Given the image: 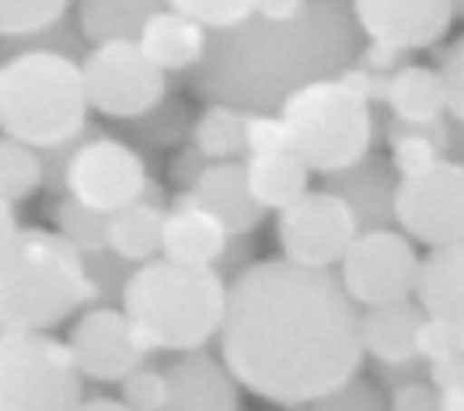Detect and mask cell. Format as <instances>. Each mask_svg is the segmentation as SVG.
Listing matches in <instances>:
<instances>
[{
  "mask_svg": "<svg viewBox=\"0 0 464 411\" xmlns=\"http://www.w3.org/2000/svg\"><path fill=\"white\" fill-rule=\"evenodd\" d=\"M84 67L56 49H28L0 70V129L32 150H60L88 122Z\"/></svg>",
  "mask_w": 464,
  "mask_h": 411,
  "instance_id": "cell-3",
  "label": "cell"
},
{
  "mask_svg": "<svg viewBox=\"0 0 464 411\" xmlns=\"http://www.w3.org/2000/svg\"><path fill=\"white\" fill-rule=\"evenodd\" d=\"M122 311L154 349L199 352L220 339L227 314V286L217 269H192L175 262H147L122 286Z\"/></svg>",
  "mask_w": 464,
  "mask_h": 411,
  "instance_id": "cell-4",
  "label": "cell"
},
{
  "mask_svg": "<svg viewBox=\"0 0 464 411\" xmlns=\"http://www.w3.org/2000/svg\"><path fill=\"white\" fill-rule=\"evenodd\" d=\"M343 279L290 258L256 262L227 286L224 363L241 387L301 408L353 384L363 363V314Z\"/></svg>",
  "mask_w": 464,
  "mask_h": 411,
  "instance_id": "cell-1",
  "label": "cell"
},
{
  "mask_svg": "<svg viewBox=\"0 0 464 411\" xmlns=\"http://www.w3.org/2000/svg\"><path fill=\"white\" fill-rule=\"evenodd\" d=\"M164 373L168 411H237V377L207 352H186Z\"/></svg>",
  "mask_w": 464,
  "mask_h": 411,
  "instance_id": "cell-14",
  "label": "cell"
},
{
  "mask_svg": "<svg viewBox=\"0 0 464 411\" xmlns=\"http://www.w3.org/2000/svg\"><path fill=\"white\" fill-rule=\"evenodd\" d=\"M122 401L133 411H168V373L140 366L122 380Z\"/></svg>",
  "mask_w": 464,
  "mask_h": 411,
  "instance_id": "cell-30",
  "label": "cell"
},
{
  "mask_svg": "<svg viewBox=\"0 0 464 411\" xmlns=\"http://www.w3.org/2000/svg\"><path fill=\"white\" fill-rule=\"evenodd\" d=\"M392 411H440V390L430 384H405L395 390Z\"/></svg>",
  "mask_w": 464,
  "mask_h": 411,
  "instance_id": "cell-36",
  "label": "cell"
},
{
  "mask_svg": "<svg viewBox=\"0 0 464 411\" xmlns=\"http://www.w3.org/2000/svg\"><path fill=\"white\" fill-rule=\"evenodd\" d=\"M161 4L168 0H81V24L84 35H92L98 43H112V39H130L143 32V24L150 22Z\"/></svg>",
  "mask_w": 464,
  "mask_h": 411,
  "instance_id": "cell-24",
  "label": "cell"
},
{
  "mask_svg": "<svg viewBox=\"0 0 464 411\" xmlns=\"http://www.w3.org/2000/svg\"><path fill=\"white\" fill-rule=\"evenodd\" d=\"M53 213H56V234L67 237L84 258L109 252V216L105 213L88 209V206L77 203V199L56 203Z\"/></svg>",
  "mask_w": 464,
  "mask_h": 411,
  "instance_id": "cell-26",
  "label": "cell"
},
{
  "mask_svg": "<svg viewBox=\"0 0 464 411\" xmlns=\"http://www.w3.org/2000/svg\"><path fill=\"white\" fill-rule=\"evenodd\" d=\"M353 18L371 43L409 53L433 46L450 28L454 0H353Z\"/></svg>",
  "mask_w": 464,
  "mask_h": 411,
  "instance_id": "cell-13",
  "label": "cell"
},
{
  "mask_svg": "<svg viewBox=\"0 0 464 411\" xmlns=\"http://www.w3.org/2000/svg\"><path fill=\"white\" fill-rule=\"evenodd\" d=\"M140 49L158 70H188L207 53V28L182 11L164 7L140 32Z\"/></svg>",
  "mask_w": 464,
  "mask_h": 411,
  "instance_id": "cell-18",
  "label": "cell"
},
{
  "mask_svg": "<svg viewBox=\"0 0 464 411\" xmlns=\"http://www.w3.org/2000/svg\"><path fill=\"white\" fill-rule=\"evenodd\" d=\"M70 0H0V32L7 39L39 35L67 14Z\"/></svg>",
  "mask_w": 464,
  "mask_h": 411,
  "instance_id": "cell-28",
  "label": "cell"
},
{
  "mask_svg": "<svg viewBox=\"0 0 464 411\" xmlns=\"http://www.w3.org/2000/svg\"><path fill=\"white\" fill-rule=\"evenodd\" d=\"M419 356L437 363V359H447V356H458L454 352V331H450V320L447 318H430L422 320L419 328Z\"/></svg>",
  "mask_w": 464,
  "mask_h": 411,
  "instance_id": "cell-34",
  "label": "cell"
},
{
  "mask_svg": "<svg viewBox=\"0 0 464 411\" xmlns=\"http://www.w3.org/2000/svg\"><path fill=\"white\" fill-rule=\"evenodd\" d=\"M94 297L84 254L56 230L22 227L0 241V328L53 331Z\"/></svg>",
  "mask_w": 464,
  "mask_h": 411,
  "instance_id": "cell-2",
  "label": "cell"
},
{
  "mask_svg": "<svg viewBox=\"0 0 464 411\" xmlns=\"http://www.w3.org/2000/svg\"><path fill=\"white\" fill-rule=\"evenodd\" d=\"M171 11H182L188 18L203 24V28H241L258 14V0H168Z\"/></svg>",
  "mask_w": 464,
  "mask_h": 411,
  "instance_id": "cell-29",
  "label": "cell"
},
{
  "mask_svg": "<svg viewBox=\"0 0 464 411\" xmlns=\"http://www.w3.org/2000/svg\"><path fill=\"white\" fill-rule=\"evenodd\" d=\"M440 411H464V387L440 390Z\"/></svg>",
  "mask_w": 464,
  "mask_h": 411,
  "instance_id": "cell-42",
  "label": "cell"
},
{
  "mask_svg": "<svg viewBox=\"0 0 464 411\" xmlns=\"http://www.w3.org/2000/svg\"><path fill=\"white\" fill-rule=\"evenodd\" d=\"M18 216H14V203H4L0 199V241H7V237H14L18 234Z\"/></svg>",
  "mask_w": 464,
  "mask_h": 411,
  "instance_id": "cell-40",
  "label": "cell"
},
{
  "mask_svg": "<svg viewBox=\"0 0 464 411\" xmlns=\"http://www.w3.org/2000/svg\"><path fill=\"white\" fill-rule=\"evenodd\" d=\"M304 11H307V0H258L256 18L269 24H290L304 18Z\"/></svg>",
  "mask_w": 464,
  "mask_h": 411,
  "instance_id": "cell-37",
  "label": "cell"
},
{
  "mask_svg": "<svg viewBox=\"0 0 464 411\" xmlns=\"http://www.w3.org/2000/svg\"><path fill=\"white\" fill-rule=\"evenodd\" d=\"M416 300L430 318H464V244L433 248L422 258Z\"/></svg>",
  "mask_w": 464,
  "mask_h": 411,
  "instance_id": "cell-20",
  "label": "cell"
},
{
  "mask_svg": "<svg viewBox=\"0 0 464 411\" xmlns=\"http://www.w3.org/2000/svg\"><path fill=\"white\" fill-rule=\"evenodd\" d=\"M77 411H133L126 401H112V397H92V401H84Z\"/></svg>",
  "mask_w": 464,
  "mask_h": 411,
  "instance_id": "cell-41",
  "label": "cell"
},
{
  "mask_svg": "<svg viewBox=\"0 0 464 411\" xmlns=\"http://www.w3.org/2000/svg\"><path fill=\"white\" fill-rule=\"evenodd\" d=\"M279 119L290 150L322 175H343L367 160L373 137L371 105L349 94L339 81H307L283 98Z\"/></svg>",
  "mask_w": 464,
  "mask_h": 411,
  "instance_id": "cell-5",
  "label": "cell"
},
{
  "mask_svg": "<svg viewBox=\"0 0 464 411\" xmlns=\"http://www.w3.org/2000/svg\"><path fill=\"white\" fill-rule=\"evenodd\" d=\"M81 377L67 342L0 328V411H77Z\"/></svg>",
  "mask_w": 464,
  "mask_h": 411,
  "instance_id": "cell-6",
  "label": "cell"
},
{
  "mask_svg": "<svg viewBox=\"0 0 464 411\" xmlns=\"http://www.w3.org/2000/svg\"><path fill=\"white\" fill-rule=\"evenodd\" d=\"M84 81L92 109L109 119L147 115L164 98V70L154 67L133 39L98 43L84 56Z\"/></svg>",
  "mask_w": 464,
  "mask_h": 411,
  "instance_id": "cell-7",
  "label": "cell"
},
{
  "mask_svg": "<svg viewBox=\"0 0 464 411\" xmlns=\"http://www.w3.org/2000/svg\"><path fill=\"white\" fill-rule=\"evenodd\" d=\"M419 254L409 234L398 230H363L343 262V286L360 307H384L416 293Z\"/></svg>",
  "mask_w": 464,
  "mask_h": 411,
  "instance_id": "cell-10",
  "label": "cell"
},
{
  "mask_svg": "<svg viewBox=\"0 0 464 411\" xmlns=\"http://www.w3.org/2000/svg\"><path fill=\"white\" fill-rule=\"evenodd\" d=\"M398 60H401V53H398V49H392V46H384V43H371V46L363 49V60H360V63H363V70H371V73H381V77H384V73H392V70H401L398 67Z\"/></svg>",
  "mask_w": 464,
  "mask_h": 411,
  "instance_id": "cell-39",
  "label": "cell"
},
{
  "mask_svg": "<svg viewBox=\"0 0 464 411\" xmlns=\"http://www.w3.org/2000/svg\"><path fill=\"white\" fill-rule=\"evenodd\" d=\"M311 411H381V397L367 384H346L343 390L314 401Z\"/></svg>",
  "mask_w": 464,
  "mask_h": 411,
  "instance_id": "cell-33",
  "label": "cell"
},
{
  "mask_svg": "<svg viewBox=\"0 0 464 411\" xmlns=\"http://www.w3.org/2000/svg\"><path fill=\"white\" fill-rule=\"evenodd\" d=\"M164 220L154 203H133L109 216V252L119 254L122 262H137L147 265L154 262V254L164 252Z\"/></svg>",
  "mask_w": 464,
  "mask_h": 411,
  "instance_id": "cell-22",
  "label": "cell"
},
{
  "mask_svg": "<svg viewBox=\"0 0 464 411\" xmlns=\"http://www.w3.org/2000/svg\"><path fill=\"white\" fill-rule=\"evenodd\" d=\"M245 167H248V188H252V196H256V203L262 209L283 213V209H290L297 199H304L311 192L307 188L311 167L294 150L266 154V158H248Z\"/></svg>",
  "mask_w": 464,
  "mask_h": 411,
  "instance_id": "cell-21",
  "label": "cell"
},
{
  "mask_svg": "<svg viewBox=\"0 0 464 411\" xmlns=\"http://www.w3.org/2000/svg\"><path fill=\"white\" fill-rule=\"evenodd\" d=\"M388 105L398 122H409V126L440 122L447 112V88H443L440 70L401 67L398 73H392Z\"/></svg>",
  "mask_w": 464,
  "mask_h": 411,
  "instance_id": "cell-23",
  "label": "cell"
},
{
  "mask_svg": "<svg viewBox=\"0 0 464 411\" xmlns=\"http://www.w3.org/2000/svg\"><path fill=\"white\" fill-rule=\"evenodd\" d=\"M192 196L199 206H207L209 213H217L231 234L256 230L266 213L248 188V167L237 160H220V164L203 167L199 182L192 185Z\"/></svg>",
  "mask_w": 464,
  "mask_h": 411,
  "instance_id": "cell-16",
  "label": "cell"
},
{
  "mask_svg": "<svg viewBox=\"0 0 464 411\" xmlns=\"http://www.w3.org/2000/svg\"><path fill=\"white\" fill-rule=\"evenodd\" d=\"M395 220L426 248L464 244V164L440 160L419 178H401L395 192Z\"/></svg>",
  "mask_w": 464,
  "mask_h": 411,
  "instance_id": "cell-9",
  "label": "cell"
},
{
  "mask_svg": "<svg viewBox=\"0 0 464 411\" xmlns=\"http://www.w3.org/2000/svg\"><path fill=\"white\" fill-rule=\"evenodd\" d=\"M67 345L77 359V369L98 384H122L130 373H137L150 352H158L154 342L126 318V311L112 307L84 311V318L70 328Z\"/></svg>",
  "mask_w": 464,
  "mask_h": 411,
  "instance_id": "cell-12",
  "label": "cell"
},
{
  "mask_svg": "<svg viewBox=\"0 0 464 411\" xmlns=\"http://www.w3.org/2000/svg\"><path fill=\"white\" fill-rule=\"evenodd\" d=\"M339 84L346 88L349 94H356L360 101H388V94H392V77H381V73H371V70H346L343 77H339Z\"/></svg>",
  "mask_w": 464,
  "mask_h": 411,
  "instance_id": "cell-35",
  "label": "cell"
},
{
  "mask_svg": "<svg viewBox=\"0 0 464 411\" xmlns=\"http://www.w3.org/2000/svg\"><path fill=\"white\" fill-rule=\"evenodd\" d=\"M63 182H67L70 199L112 216L143 199L147 171H143V160L122 139L94 137L92 143H81L70 154Z\"/></svg>",
  "mask_w": 464,
  "mask_h": 411,
  "instance_id": "cell-11",
  "label": "cell"
},
{
  "mask_svg": "<svg viewBox=\"0 0 464 411\" xmlns=\"http://www.w3.org/2000/svg\"><path fill=\"white\" fill-rule=\"evenodd\" d=\"M335 196H343L356 220L360 230H384V220L395 216V192L398 185L388 178V160L367 158L360 160L356 167H349L343 175H332V188Z\"/></svg>",
  "mask_w": 464,
  "mask_h": 411,
  "instance_id": "cell-19",
  "label": "cell"
},
{
  "mask_svg": "<svg viewBox=\"0 0 464 411\" xmlns=\"http://www.w3.org/2000/svg\"><path fill=\"white\" fill-rule=\"evenodd\" d=\"M430 384L437 390L464 387V356H447V359L430 363Z\"/></svg>",
  "mask_w": 464,
  "mask_h": 411,
  "instance_id": "cell-38",
  "label": "cell"
},
{
  "mask_svg": "<svg viewBox=\"0 0 464 411\" xmlns=\"http://www.w3.org/2000/svg\"><path fill=\"white\" fill-rule=\"evenodd\" d=\"M245 150L248 158H266V154H283L290 150V137L279 115H248L245 119Z\"/></svg>",
  "mask_w": 464,
  "mask_h": 411,
  "instance_id": "cell-31",
  "label": "cell"
},
{
  "mask_svg": "<svg viewBox=\"0 0 464 411\" xmlns=\"http://www.w3.org/2000/svg\"><path fill=\"white\" fill-rule=\"evenodd\" d=\"M360 220L353 206L335 192H307L304 199L283 209L276 220V241L283 258L307 265V269H328L335 262H346L349 248L360 237Z\"/></svg>",
  "mask_w": 464,
  "mask_h": 411,
  "instance_id": "cell-8",
  "label": "cell"
},
{
  "mask_svg": "<svg viewBox=\"0 0 464 411\" xmlns=\"http://www.w3.org/2000/svg\"><path fill=\"white\" fill-rule=\"evenodd\" d=\"M450 331H454V352H458V356H464V318L450 320Z\"/></svg>",
  "mask_w": 464,
  "mask_h": 411,
  "instance_id": "cell-43",
  "label": "cell"
},
{
  "mask_svg": "<svg viewBox=\"0 0 464 411\" xmlns=\"http://www.w3.org/2000/svg\"><path fill=\"white\" fill-rule=\"evenodd\" d=\"M46 178L43 160L32 147H24L18 139H0V199L4 203H22L28 199Z\"/></svg>",
  "mask_w": 464,
  "mask_h": 411,
  "instance_id": "cell-27",
  "label": "cell"
},
{
  "mask_svg": "<svg viewBox=\"0 0 464 411\" xmlns=\"http://www.w3.org/2000/svg\"><path fill=\"white\" fill-rule=\"evenodd\" d=\"M245 119L248 115L227 109V105H213L203 112V119L196 122V150L209 158L213 164L220 160H234L245 150Z\"/></svg>",
  "mask_w": 464,
  "mask_h": 411,
  "instance_id": "cell-25",
  "label": "cell"
},
{
  "mask_svg": "<svg viewBox=\"0 0 464 411\" xmlns=\"http://www.w3.org/2000/svg\"><path fill=\"white\" fill-rule=\"evenodd\" d=\"M454 4H461V14H464V0H454Z\"/></svg>",
  "mask_w": 464,
  "mask_h": 411,
  "instance_id": "cell-44",
  "label": "cell"
},
{
  "mask_svg": "<svg viewBox=\"0 0 464 411\" xmlns=\"http://www.w3.org/2000/svg\"><path fill=\"white\" fill-rule=\"evenodd\" d=\"M440 77L447 88V112L464 122V35L440 56Z\"/></svg>",
  "mask_w": 464,
  "mask_h": 411,
  "instance_id": "cell-32",
  "label": "cell"
},
{
  "mask_svg": "<svg viewBox=\"0 0 464 411\" xmlns=\"http://www.w3.org/2000/svg\"><path fill=\"white\" fill-rule=\"evenodd\" d=\"M426 311L412 300H398L363 311V345L377 363L405 366L419 356V328Z\"/></svg>",
  "mask_w": 464,
  "mask_h": 411,
  "instance_id": "cell-17",
  "label": "cell"
},
{
  "mask_svg": "<svg viewBox=\"0 0 464 411\" xmlns=\"http://www.w3.org/2000/svg\"><path fill=\"white\" fill-rule=\"evenodd\" d=\"M231 230L217 213L196 203V196H179L175 209L164 220V258L175 265L213 269V262L227 248Z\"/></svg>",
  "mask_w": 464,
  "mask_h": 411,
  "instance_id": "cell-15",
  "label": "cell"
}]
</instances>
